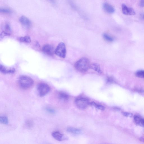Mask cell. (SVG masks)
<instances>
[{"label": "cell", "instance_id": "obj_1", "mask_svg": "<svg viewBox=\"0 0 144 144\" xmlns=\"http://www.w3.org/2000/svg\"><path fill=\"white\" fill-rule=\"evenodd\" d=\"M90 64L89 60L86 58L79 59L75 64L74 66L77 71L81 73H84L90 68Z\"/></svg>", "mask_w": 144, "mask_h": 144}, {"label": "cell", "instance_id": "obj_2", "mask_svg": "<svg viewBox=\"0 0 144 144\" xmlns=\"http://www.w3.org/2000/svg\"><path fill=\"white\" fill-rule=\"evenodd\" d=\"M19 86L24 89H28L33 85V81L30 77L28 76L23 75L19 77L18 80Z\"/></svg>", "mask_w": 144, "mask_h": 144}, {"label": "cell", "instance_id": "obj_3", "mask_svg": "<svg viewBox=\"0 0 144 144\" xmlns=\"http://www.w3.org/2000/svg\"><path fill=\"white\" fill-rule=\"evenodd\" d=\"M38 94L40 97L45 96L51 91V88L47 84L41 83L39 84L37 87Z\"/></svg>", "mask_w": 144, "mask_h": 144}, {"label": "cell", "instance_id": "obj_4", "mask_svg": "<svg viewBox=\"0 0 144 144\" xmlns=\"http://www.w3.org/2000/svg\"><path fill=\"white\" fill-rule=\"evenodd\" d=\"M55 53L57 56L60 58H65L66 50L64 43L61 42L59 43L55 50Z\"/></svg>", "mask_w": 144, "mask_h": 144}, {"label": "cell", "instance_id": "obj_5", "mask_svg": "<svg viewBox=\"0 0 144 144\" xmlns=\"http://www.w3.org/2000/svg\"><path fill=\"white\" fill-rule=\"evenodd\" d=\"M75 103L78 108L82 110L86 108L90 104L88 100L83 98L76 99Z\"/></svg>", "mask_w": 144, "mask_h": 144}, {"label": "cell", "instance_id": "obj_6", "mask_svg": "<svg viewBox=\"0 0 144 144\" xmlns=\"http://www.w3.org/2000/svg\"><path fill=\"white\" fill-rule=\"evenodd\" d=\"M19 21L23 26L29 29L31 27L32 23L31 20L24 16H22L19 19Z\"/></svg>", "mask_w": 144, "mask_h": 144}, {"label": "cell", "instance_id": "obj_7", "mask_svg": "<svg viewBox=\"0 0 144 144\" xmlns=\"http://www.w3.org/2000/svg\"><path fill=\"white\" fill-rule=\"evenodd\" d=\"M122 11L124 15H126L133 16L136 14L134 10L128 7L126 4H123L122 6Z\"/></svg>", "mask_w": 144, "mask_h": 144}, {"label": "cell", "instance_id": "obj_8", "mask_svg": "<svg viewBox=\"0 0 144 144\" xmlns=\"http://www.w3.org/2000/svg\"><path fill=\"white\" fill-rule=\"evenodd\" d=\"M42 51L45 54L50 56L53 55L55 52L53 47L49 44H46L43 46Z\"/></svg>", "mask_w": 144, "mask_h": 144}, {"label": "cell", "instance_id": "obj_9", "mask_svg": "<svg viewBox=\"0 0 144 144\" xmlns=\"http://www.w3.org/2000/svg\"><path fill=\"white\" fill-rule=\"evenodd\" d=\"M52 135L53 138L59 141H63L67 139V137L58 131L53 132Z\"/></svg>", "mask_w": 144, "mask_h": 144}, {"label": "cell", "instance_id": "obj_10", "mask_svg": "<svg viewBox=\"0 0 144 144\" xmlns=\"http://www.w3.org/2000/svg\"><path fill=\"white\" fill-rule=\"evenodd\" d=\"M0 71L5 74H13L15 72V69L13 68H9L1 65Z\"/></svg>", "mask_w": 144, "mask_h": 144}, {"label": "cell", "instance_id": "obj_11", "mask_svg": "<svg viewBox=\"0 0 144 144\" xmlns=\"http://www.w3.org/2000/svg\"><path fill=\"white\" fill-rule=\"evenodd\" d=\"M134 121L136 125L144 127V118L139 115H136L134 116Z\"/></svg>", "mask_w": 144, "mask_h": 144}, {"label": "cell", "instance_id": "obj_12", "mask_svg": "<svg viewBox=\"0 0 144 144\" xmlns=\"http://www.w3.org/2000/svg\"><path fill=\"white\" fill-rule=\"evenodd\" d=\"M103 8L107 12L112 14L115 11V9L111 5L107 3H105L103 5Z\"/></svg>", "mask_w": 144, "mask_h": 144}, {"label": "cell", "instance_id": "obj_13", "mask_svg": "<svg viewBox=\"0 0 144 144\" xmlns=\"http://www.w3.org/2000/svg\"><path fill=\"white\" fill-rule=\"evenodd\" d=\"M58 97L59 99L64 101H67L69 99V96L68 94L62 92H58Z\"/></svg>", "mask_w": 144, "mask_h": 144}, {"label": "cell", "instance_id": "obj_14", "mask_svg": "<svg viewBox=\"0 0 144 144\" xmlns=\"http://www.w3.org/2000/svg\"><path fill=\"white\" fill-rule=\"evenodd\" d=\"M4 31L3 32L7 33L9 36L10 35L12 32V29L10 25L8 22H6L3 26Z\"/></svg>", "mask_w": 144, "mask_h": 144}, {"label": "cell", "instance_id": "obj_15", "mask_svg": "<svg viewBox=\"0 0 144 144\" xmlns=\"http://www.w3.org/2000/svg\"><path fill=\"white\" fill-rule=\"evenodd\" d=\"M67 131L69 133L76 135H79L82 133V131L81 129L73 128H68Z\"/></svg>", "mask_w": 144, "mask_h": 144}, {"label": "cell", "instance_id": "obj_16", "mask_svg": "<svg viewBox=\"0 0 144 144\" xmlns=\"http://www.w3.org/2000/svg\"><path fill=\"white\" fill-rule=\"evenodd\" d=\"M90 68L94 70V71L99 73H102L99 65L98 64L93 63L92 64H91Z\"/></svg>", "mask_w": 144, "mask_h": 144}, {"label": "cell", "instance_id": "obj_17", "mask_svg": "<svg viewBox=\"0 0 144 144\" xmlns=\"http://www.w3.org/2000/svg\"><path fill=\"white\" fill-rule=\"evenodd\" d=\"M0 122L3 124H8L9 121L8 117L5 116H0Z\"/></svg>", "mask_w": 144, "mask_h": 144}, {"label": "cell", "instance_id": "obj_18", "mask_svg": "<svg viewBox=\"0 0 144 144\" xmlns=\"http://www.w3.org/2000/svg\"><path fill=\"white\" fill-rule=\"evenodd\" d=\"M18 40L20 42L26 43H30L31 42V38L28 36L20 37L18 39Z\"/></svg>", "mask_w": 144, "mask_h": 144}, {"label": "cell", "instance_id": "obj_19", "mask_svg": "<svg viewBox=\"0 0 144 144\" xmlns=\"http://www.w3.org/2000/svg\"><path fill=\"white\" fill-rule=\"evenodd\" d=\"M89 104L94 107L96 108L101 110H104L105 109V107L103 106L97 104L95 102H92L90 103Z\"/></svg>", "mask_w": 144, "mask_h": 144}, {"label": "cell", "instance_id": "obj_20", "mask_svg": "<svg viewBox=\"0 0 144 144\" xmlns=\"http://www.w3.org/2000/svg\"><path fill=\"white\" fill-rule=\"evenodd\" d=\"M103 38L107 41L112 42L113 41L112 37L106 33H104L103 35Z\"/></svg>", "mask_w": 144, "mask_h": 144}, {"label": "cell", "instance_id": "obj_21", "mask_svg": "<svg viewBox=\"0 0 144 144\" xmlns=\"http://www.w3.org/2000/svg\"><path fill=\"white\" fill-rule=\"evenodd\" d=\"M135 75L138 77L144 78V70H139L135 73Z\"/></svg>", "mask_w": 144, "mask_h": 144}, {"label": "cell", "instance_id": "obj_22", "mask_svg": "<svg viewBox=\"0 0 144 144\" xmlns=\"http://www.w3.org/2000/svg\"><path fill=\"white\" fill-rule=\"evenodd\" d=\"M0 12L2 13H5V14H11L12 12V11L9 9L1 8Z\"/></svg>", "mask_w": 144, "mask_h": 144}, {"label": "cell", "instance_id": "obj_23", "mask_svg": "<svg viewBox=\"0 0 144 144\" xmlns=\"http://www.w3.org/2000/svg\"><path fill=\"white\" fill-rule=\"evenodd\" d=\"M45 111L48 113L51 114H54L56 113L55 110L49 107H47L45 108Z\"/></svg>", "mask_w": 144, "mask_h": 144}, {"label": "cell", "instance_id": "obj_24", "mask_svg": "<svg viewBox=\"0 0 144 144\" xmlns=\"http://www.w3.org/2000/svg\"><path fill=\"white\" fill-rule=\"evenodd\" d=\"M26 126L28 128H31L33 125V122L31 120H28L25 122Z\"/></svg>", "mask_w": 144, "mask_h": 144}, {"label": "cell", "instance_id": "obj_25", "mask_svg": "<svg viewBox=\"0 0 144 144\" xmlns=\"http://www.w3.org/2000/svg\"><path fill=\"white\" fill-rule=\"evenodd\" d=\"M123 114L124 115L126 116H131L132 115V114L131 113L126 112H123Z\"/></svg>", "mask_w": 144, "mask_h": 144}, {"label": "cell", "instance_id": "obj_26", "mask_svg": "<svg viewBox=\"0 0 144 144\" xmlns=\"http://www.w3.org/2000/svg\"><path fill=\"white\" fill-rule=\"evenodd\" d=\"M113 81V79L111 77H109L108 79H107V82L108 83H112Z\"/></svg>", "mask_w": 144, "mask_h": 144}, {"label": "cell", "instance_id": "obj_27", "mask_svg": "<svg viewBox=\"0 0 144 144\" xmlns=\"http://www.w3.org/2000/svg\"><path fill=\"white\" fill-rule=\"evenodd\" d=\"M140 5L142 7H144V0H140Z\"/></svg>", "mask_w": 144, "mask_h": 144}, {"label": "cell", "instance_id": "obj_28", "mask_svg": "<svg viewBox=\"0 0 144 144\" xmlns=\"http://www.w3.org/2000/svg\"><path fill=\"white\" fill-rule=\"evenodd\" d=\"M139 140L140 141L144 142V137H140L139 139Z\"/></svg>", "mask_w": 144, "mask_h": 144}, {"label": "cell", "instance_id": "obj_29", "mask_svg": "<svg viewBox=\"0 0 144 144\" xmlns=\"http://www.w3.org/2000/svg\"><path fill=\"white\" fill-rule=\"evenodd\" d=\"M143 19L144 20V15L143 16Z\"/></svg>", "mask_w": 144, "mask_h": 144}]
</instances>
